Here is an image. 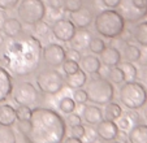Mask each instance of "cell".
I'll use <instances>...</instances> for the list:
<instances>
[{
	"label": "cell",
	"mask_w": 147,
	"mask_h": 143,
	"mask_svg": "<svg viewBox=\"0 0 147 143\" xmlns=\"http://www.w3.org/2000/svg\"><path fill=\"white\" fill-rule=\"evenodd\" d=\"M0 57L4 68L16 77H28L39 69L43 60V46L33 34L21 33L4 39L0 46Z\"/></svg>",
	"instance_id": "1"
},
{
	"label": "cell",
	"mask_w": 147,
	"mask_h": 143,
	"mask_svg": "<svg viewBox=\"0 0 147 143\" xmlns=\"http://www.w3.org/2000/svg\"><path fill=\"white\" fill-rule=\"evenodd\" d=\"M30 126L24 138L28 143H63L67 134V122L56 111L35 107L31 111Z\"/></svg>",
	"instance_id": "2"
},
{
	"label": "cell",
	"mask_w": 147,
	"mask_h": 143,
	"mask_svg": "<svg viewBox=\"0 0 147 143\" xmlns=\"http://www.w3.org/2000/svg\"><path fill=\"white\" fill-rule=\"evenodd\" d=\"M92 22L96 33L108 39L119 38L125 29V20L117 9H102Z\"/></svg>",
	"instance_id": "3"
},
{
	"label": "cell",
	"mask_w": 147,
	"mask_h": 143,
	"mask_svg": "<svg viewBox=\"0 0 147 143\" xmlns=\"http://www.w3.org/2000/svg\"><path fill=\"white\" fill-rule=\"evenodd\" d=\"M119 99L128 109L137 111L147 103V90L144 85L137 81L124 82L120 88Z\"/></svg>",
	"instance_id": "4"
},
{
	"label": "cell",
	"mask_w": 147,
	"mask_h": 143,
	"mask_svg": "<svg viewBox=\"0 0 147 143\" xmlns=\"http://www.w3.org/2000/svg\"><path fill=\"white\" fill-rule=\"evenodd\" d=\"M87 99L96 105H106L107 103L112 102L115 96V87L106 78L90 80L86 83Z\"/></svg>",
	"instance_id": "5"
},
{
	"label": "cell",
	"mask_w": 147,
	"mask_h": 143,
	"mask_svg": "<svg viewBox=\"0 0 147 143\" xmlns=\"http://www.w3.org/2000/svg\"><path fill=\"white\" fill-rule=\"evenodd\" d=\"M39 91L46 95H56L65 86V78L55 68L42 69L35 78Z\"/></svg>",
	"instance_id": "6"
},
{
	"label": "cell",
	"mask_w": 147,
	"mask_h": 143,
	"mask_svg": "<svg viewBox=\"0 0 147 143\" xmlns=\"http://www.w3.org/2000/svg\"><path fill=\"white\" fill-rule=\"evenodd\" d=\"M17 16L22 24L34 26L46 17V4L43 0H22L17 5Z\"/></svg>",
	"instance_id": "7"
},
{
	"label": "cell",
	"mask_w": 147,
	"mask_h": 143,
	"mask_svg": "<svg viewBox=\"0 0 147 143\" xmlns=\"http://www.w3.org/2000/svg\"><path fill=\"white\" fill-rule=\"evenodd\" d=\"M12 95H13V100L18 105H28L30 108L39 107L43 100L42 94L38 91V88L28 81L16 83L13 86Z\"/></svg>",
	"instance_id": "8"
},
{
	"label": "cell",
	"mask_w": 147,
	"mask_h": 143,
	"mask_svg": "<svg viewBox=\"0 0 147 143\" xmlns=\"http://www.w3.org/2000/svg\"><path fill=\"white\" fill-rule=\"evenodd\" d=\"M119 13L125 22H138L147 16V0H121Z\"/></svg>",
	"instance_id": "9"
},
{
	"label": "cell",
	"mask_w": 147,
	"mask_h": 143,
	"mask_svg": "<svg viewBox=\"0 0 147 143\" xmlns=\"http://www.w3.org/2000/svg\"><path fill=\"white\" fill-rule=\"evenodd\" d=\"M67 59V50L57 43H48L43 47V60L50 68H59Z\"/></svg>",
	"instance_id": "10"
},
{
	"label": "cell",
	"mask_w": 147,
	"mask_h": 143,
	"mask_svg": "<svg viewBox=\"0 0 147 143\" xmlns=\"http://www.w3.org/2000/svg\"><path fill=\"white\" fill-rule=\"evenodd\" d=\"M76 31H77V28L73 25V22L68 18H64V17L56 20V21L53 22V25L51 26V33H52V35L55 36L57 40L64 42V43L72 40Z\"/></svg>",
	"instance_id": "11"
},
{
	"label": "cell",
	"mask_w": 147,
	"mask_h": 143,
	"mask_svg": "<svg viewBox=\"0 0 147 143\" xmlns=\"http://www.w3.org/2000/svg\"><path fill=\"white\" fill-rule=\"evenodd\" d=\"M96 134L104 142H108V140H115L119 135V127H117L116 122L115 121H109V120H104L103 118L102 121L96 125Z\"/></svg>",
	"instance_id": "12"
},
{
	"label": "cell",
	"mask_w": 147,
	"mask_h": 143,
	"mask_svg": "<svg viewBox=\"0 0 147 143\" xmlns=\"http://www.w3.org/2000/svg\"><path fill=\"white\" fill-rule=\"evenodd\" d=\"M70 21L73 22V25L78 29H86L91 25V22L94 21V14L89 8H81L76 12L70 13Z\"/></svg>",
	"instance_id": "13"
},
{
	"label": "cell",
	"mask_w": 147,
	"mask_h": 143,
	"mask_svg": "<svg viewBox=\"0 0 147 143\" xmlns=\"http://www.w3.org/2000/svg\"><path fill=\"white\" fill-rule=\"evenodd\" d=\"M13 78L5 68L0 66V104L5 102L13 91Z\"/></svg>",
	"instance_id": "14"
},
{
	"label": "cell",
	"mask_w": 147,
	"mask_h": 143,
	"mask_svg": "<svg viewBox=\"0 0 147 143\" xmlns=\"http://www.w3.org/2000/svg\"><path fill=\"white\" fill-rule=\"evenodd\" d=\"M100 63L104 64L108 68L112 66H119L121 63V52L117 50L116 47H106L100 53Z\"/></svg>",
	"instance_id": "15"
},
{
	"label": "cell",
	"mask_w": 147,
	"mask_h": 143,
	"mask_svg": "<svg viewBox=\"0 0 147 143\" xmlns=\"http://www.w3.org/2000/svg\"><path fill=\"white\" fill-rule=\"evenodd\" d=\"M1 31L4 33V35L7 38H12V36H17L22 33V22L18 18L14 17H9L5 18L1 25Z\"/></svg>",
	"instance_id": "16"
},
{
	"label": "cell",
	"mask_w": 147,
	"mask_h": 143,
	"mask_svg": "<svg viewBox=\"0 0 147 143\" xmlns=\"http://www.w3.org/2000/svg\"><path fill=\"white\" fill-rule=\"evenodd\" d=\"M92 38L91 33L86 29H80V30L76 31L74 36L70 40V44H72V48H76V50H86L89 47L90 39Z\"/></svg>",
	"instance_id": "17"
},
{
	"label": "cell",
	"mask_w": 147,
	"mask_h": 143,
	"mask_svg": "<svg viewBox=\"0 0 147 143\" xmlns=\"http://www.w3.org/2000/svg\"><path fill=\"white\" fill-rule=\"evenodd\" d=\"M82 117L89 125L96 126L103 120V111L96 105H85L82 111Z\"/></svg>",
	"instance_id": "18"
},
{
	"label": "cell",
	"mask_w": 147,
	"mask_h": 143,
	"mask_svg": "<svg viewBox=\"0 0 147 143\" xmlns=\"http://www.w3.org/2000/svg\"><path fill=\"white\" fill-rule=\"evenodd\" d=\"M80 68L82 69L85 73H96L100 70L102 68V63H100V59H98L95 55H86L83 56L80 61Z\"/></svg>",
	"instance_id": "19"
},
{
	"label": "cell",
	"mask_w": 147,
	"mask_h": 143,
	"mask_svg": "<svg viewBox=\"0 0 147 143\" xmlns=\"http://www.w3.org/2000/svg\"><path fill=\"white\" fill-rule=\"evenodd\" d=\"M16 121V109L11 104H0V125L13 126Z\"/></svg>",
	"instance_id": "20"
},
{
	"label": "cell",
	"mask_w": 147,
	"mask_h": 143,
	"mask_svg": "<svg viewBox=\"0 0 147 143\" xmlns=\"http://www.w3.org/2000/svg\"><path fill=\"white\" fill-rule=\"evenodd\" d=\"M128 139L130 143H147V125L137 124L129 130Z\"/></svg>",
	"instance_id": "21"
},
{
	"label": "cell",
	"mask_w": 147,
	"mask_h": 143,
	"mask_svg": "<svg viewBox=\"0 0 147 143\" xmlns=\"http://www.w3.org/2000/svg\"><path fill=\"white\" fill-rule=\"evenodd\" d=\"M86 82H87V76L82 69L76 72L74 74H70L65 77V85L70 88H74V90L82 88L83 86L86 85Z\"/></svg>",
	"instance_id": "22"
},
{
	"label": "cell",
	"mask_w": 147,
	"mask_h": 143,
	"mask_svg": "<svg viewBox=\"0 0 147 143\" xmlns=\"http://www.w3.org/2000/svg\"><path fill=\"white\" fill-rule=\"evenodd\" d=\"M139 121L138 113H134L133 111L131 112H128L125 115H121L119 118L116 120V125L119 129L121 130H130L134 125H137V122Z\"/></svg>",
	"instance_id": "23"
},
{
	"label": "cell",
	"mask_w": 147,
	"mask_h": 143,
	"mask_svg": "<svg viewBox=\"0 0 147 143\" xmlns=\"http://www.w3.org/2000/svg\"><path fill=\"white\" fill-rule=\"evenodd\" d=\"M133 39L142 47L147 46V21L137 24L133 29Z\"/></svg>",
	"instance_id": "24"
},
{
	"label": "cell",
	"mask_w": 147,
	"mask_h": 143,
	"mask_svg": "<svg viewBox=\"0 0 147 143\" xmlns=\"http://www.w3.org/2000/svg\"><path fill=\"white\" fill-rule=\"evenodd\" d=\"M121 115H122L121 107L115 102L107 103L106 108L103 111V118H104V120H109V121H116Z\"/></svg>",
	"instance_id": "25"
},
{
	"label": "cell",
	"mask_w": 147,
	"mask_h": 143,
	"mask_svg": "<svg viewBox=\"0 0 147 143\" xmlns=\"http://www.w3.org/2000/svg\"><path fill=\"white\" fill-rule=\"evenodd\" d=\"M139 56H141V48L134 44H125L124 47V59L129 63H138Z\"/></svg>",
	"instance_id": "26"
},
{
	"label": "cell",
	"mask_w": 147,
	"mask_h": 143,
	"mask_svg": "<svg viewBox=\"0 0 147 143\" xmlns=\"http://www.w3.org/2000/svg\"><path fill=\"white\" fill-rule=\"evenodd\" d=\"M120 68L122 69L125 74V82H130V81H136L138 77V70H137L136 65L129 61H124L120 63Z\"/></svg>",
	"instance_id": "27"
},
{
	"label": "cell",
	"mask_w": 147,
	"mask_h": 143,
	"mask_svg": "<svg viewBox=\"0 0 147 143\" xmlns=\"http://www.w3.org/2000/svg\"><path fill=\"white\" fill-rule=\"evenodd\" d=\"M108 78L109 82L115 83V85H121L125 82V74L122 69L120 66H112L108 72Z\"/></svg>",
	"instance_id": "28"
},
{
	"label": "cell",
	"mask_w": 147,
	"mask_h": 143,
	"mask_svg": "<svg viewBox=\"0 0 147 143\" xmlns=\"http://www.w3.org/2000/svg\"><path fill=\"white\" fill-rule=\"evenodd\" d=\"M0 143H17V138L12 126L0 125Z\"/></svg>",
	"instance_id": "29"
},
{
	"label": "cell",
	"mask_w": 147,
	"mask_h": 143,
	"mask_svg": "<svg viewBox=\"0 0 147 143\" xmlns=\"http://www.w3.org/2000/svg\"><path fill=\"white\" fill-rule=\"evenodd\" d=\"M106 42L103 40L102 38H98V36H92L91 39H90V43H89V47H87V48H89L90 51H91L92 53H95V55H96V53H102V51L104 50V48H106Z\"/></svg>",
	"instance_id": "30"
},
{
	"label": "cell",
	"mask_w": 147,
	"mask_h": 143,
	"mask_svg": "<svg viewBox=\"0 0 147 143\" xmlns=\"http://www.w3.org/2000/svg\"><path fill=\"white\" fill-rule=\"evenodd\" d=\"M77 103L73 100V98H63V99L59 102V109L63 113H72V112H74V109H76V107H77Z\"/></svg>",
	"instance_id": "31"
},
{
	"label": "cell",
	"mask_w": 147,
	"mask_h": 143,
	"mask_svg": "<svg viewBox=\"0 0 147 143\" xmlns=\"http://www.w3.org/2000/svg\"><path fill=\"white\" fill-rule=\"evenodd\" d=\"M63 70H64V73L67 76H70V74H74L76 72L80 70V63H77V61L74 60H70V59H65V61L63 63Z\"/></svg>",
	"instance_id": "32"
},
{
	"label": "cell",
	"mask_w": 147,
	"mask_h": 143,
	"mask_svg": "<svg viewBox=\"0 0 147 143\" xmlns=\"http://www.w3.org/2000/svg\"><path fill=\"white\" fill-rule=\"evenodd\" d=\"M31 111H33V108L28 107V105H18V107L16 108L17 120H18V121H28V120H30Z\"/></svg>",
	"instance_id": "33"
},
{
	"label": "cell",
	"mask_w": 147,
	"mask_h": 143,
	"mask_svg": "<svg viewBox=\"0 0 147 143\" xmlns=\"http://www.w3.org/2000/svg\"><path fill=\"white\" fill-rule=\"evenodd\" d=\"M83 7V0H64V9L67 12H76Z\"/></svg>",
	"instance_id": "34"
},
{
	"label": "cell",
	"mask_w": 147,
	"mask_h": 143,
	"mask_svg": "<svg viewBox=\"0 0 147 143\" xmlns=\"http://www.w3.org/2000/svg\"><path fill=\"white\" fill-rule=\"evenodd\" d=\"M76 103L78 104H85L87 102V94H86V90H82V88H77L74 91V98H73Z\"/></svg>",
	"instance_id": "35"
},
{
	"label": "cell",
	"mask_w": 147,
	"mask_h": 143,
	"mask_svg": "<svg viewBox=\"0 0 147 143\" xmlns=\"http://www.w3.org/2000/svg\"><path fill=\"white\" fill-rule=\"evenodd\" d=\"M65 122L72 127V126H76V125L82 124V117H81L80 115H77V113H73V112L68 113V117H67V121Z\"/></svg>",
	"instance_id": "36"
},
{
	"label": "cell",
	"mask_w": 147,
	"mask_h": 143,
	"mask_svg": "<svg viewBox=\"0 0 147 143\" xmlns=\"http://www.w3.org/2000/svg\"><path fill=\"white\" fill-rule=\"evenodd\" d=\"M70 133H72V137H76V138H80V139H82L83 135H85V133H86V127L83 126L82 124L76 125V126H72V129H70Z\"/></svg>",
	"instance_id": "37"
},
{
	"label": "cell",
	"mask_w": 147,
	"mask_h": 143,
	"mask_svg": "<svg viewBox=\"0 0 147 143\" xmlns=\"http://www.w3.org/2000/svg\"><path fill=\"white\" fill-rule=\"evenodd\" d=\"M48 25L46 24V22H43V21H40V22H38V24H35L34 25V31L35 33H38L39 35H46V34L48 33Z\"/></svg>",
	"instance_id": "38"
},
{
	"label": "cell",
	"mask_w": 147,
	"mask_h": 143,
	"mask_svg": "<svg viewBox=\"0 0 147 143\" xmlns=\"http://www.w3.org/2000/svg\"><path fill=\"white\" fill-rule=\"evenodd\" d=\"M67 59H70V60H74V61H77V63H80L81 59H82V55H81V52L78 50H76V48H69V50L67 51Z\"/></svg>",
	"instance_id": "39"
},
{
	"label": "cell",
	"mask_w": 147,
	"mask_h": 143,
	"mask_svg": "<svg viewBox=\"0 0 147 143\" xmlns=\"http://www.w3.org/2000/svg\"><path fill=\"white\" fill-rule=\"evenodd\" d=\"M20 3V0H0V9L7 11V9H12Z\"/></svg>",
	"instance_id": "40"
},
{
	"label": "cell",
	"mask_w": 147,
	"mask_h": 143,
	"mask_svg": "<svg viewBox=\"0 0 147 143\" xmlns=\"http://www.w3.org/2000/svg\"><path fill=\"white\" fill-rule=\"evenodd\" d=\"M47 4L52 11H60L64 8V0H47Z\"/></svg>",
	"instance_id": "41"
},
{
	"label": "cell",
	"mask_w": 147,
	"mask_h": 143,
	"mask_svg": "<svg viewBox=\"0 0 147 143\" xmlns=\"http://www.w3.org/2000/svg\"><path fill=\"white\" fill-rule=\"evenodd\" d=\"M138 64L142 66V68L147 66V46H146V47H143V48L141 50V56H139Z\"/></svg>",
	"instance_id": "42"
},
{
	"label": "cell",
	"mask_w": 147,
	"mask_h": 143,
	"mask_svg": "<svg viewBox=\"0 0 147 143\" xmlns=\"http://www.w3.org/2000/svg\"><path fill=\"white\" fill-rule=\"evenodd\" d=\"M29 126H30V122H29V120H28V121H18V124H17V127H18L20 133H21L22 135H25L26 133H28Z\"/></svg>",
	"instance_id": "43"
},
{
	"label": "cell",
	"mask_w": 147,
	"mask_h": 143,
	"mask_svg": "<svg viewBox=\"0 0 147 143\" xmlns=\"http://www.w3.org/2000/svg\"><path fill=\"white\" fill-rule=\"evenodd\" d=\"M120 1L121 0H103V4L109 9H117L120 5Z\"/></svg>",
	"instance_id": "44"
},
{
	"label": "cell",
	"mask_w": 147,
	"mask_h": 143,
	"mask_svg": "<svg viewBox=\"0 0 147 143\" xmlns=\"http://www.w3.org/2000/svg\"><path fill=\"white\" fill-rule=\"evenodd\" d=\"M119 38H121L124 42L129 43V40H130V39H133V33H131L130 30H125V29H124V31L120 34Z\"/></svg>",
	"instance_id": "45"
},
{
	"label": "cell",
	"mask_w": 147,
	"mask_h": 143,
	"mask_svg": "<svg viewBox=\"0 0 147 143\" xmlns=\"http://www.w3.org/2000/svg\"><path fill=\"white\" fill-rule=\"evenodd\" d=\"M139 77H141L142 82H143L144 85H147V66H144V68L141 70V74H139Z\"/></svg>",
	"instance_id": "46"
},
{
	"label": "cell",
	"mask_w": 147,
	"mask_h": 143,
	"mask_svg": "<svg viewBox=\"0 0 147 143\" xmlns=\"http://www.w3.org/2000/svg\"><path fill=\"white\" fill-rule=\"evenodd\" d=\"M64 143H83L82 139L80 138H76V137H68L67 139L64 140Z\"/></svg>",
	"instance_id": "47"
},
{
	"label": "cell",
	"mask_w": 147,
	"mask_h": 143,
	"mask_svg": "<svg viewBox=\"0 0 147 143\" xmlns=\"http://www.w3.org/2000/svg\"><path fill=\"white\" fill-rule=\"evenodd\" d=\"M102 76H100L99 72H96V73H92L91 74V80H98V78H100Z\"/></svg>",
	"instance_id": "48"
},
{
	"label": "cell",
	"mask_w": 147,
	"mask_h": 143,
	"mask_svg": "<svg viewBox=\"0 0 147 143\" xmlns=\"http://www.w3.org/2000/svg\"><path fill=\"white\" fill-rule=\"evenodd\" d=\"M143 117H144V120L147 121V105L146 104L143 105Z\"/></svg>",
	"instance_id": "49"
},
{
	"label": "cell",
	"mask_w": 147,
	"mask_h": 143,
	"mask_svg": "<svg viewBox=\"0 0 147 143\" xmlns=\"http://www.w3.org/2000/svg\"><path fill=\"white\" fill-rule=\"evenodd\" d=\"M3 43H4V38H3V35L0 34V46H1Z\"/></svg>",
	"instance_id": "50"
},
{
	"label": "cell",
	"mask_w": 147,
	"mask_h": 143,
	"mask_svg": "<svg viewBox=\"0 0 147 143\" xmlns=\"http://www.w3.org/2000/svg\"><path fill=\"white\" fill-rule=\"evenodd\" d=\"M104 143H120V142H117V140H108V142H104Z\"/></svg>",
	"instance_id": "51"
},
{
	"label": "cell",
	"mask_w": 147,
	"mask_h": 143,
	"mask_svg": "<svg viewBox=\"0 0 147 143\" xmlns=\"http://www.w3.org/2000/svg\"><path fill=\"white\" fill-rule=\"evenodd\" d=\"M0 64H1V57H0Z\"/></svg>",
	"instance_id": "52"
}]
</instances>
